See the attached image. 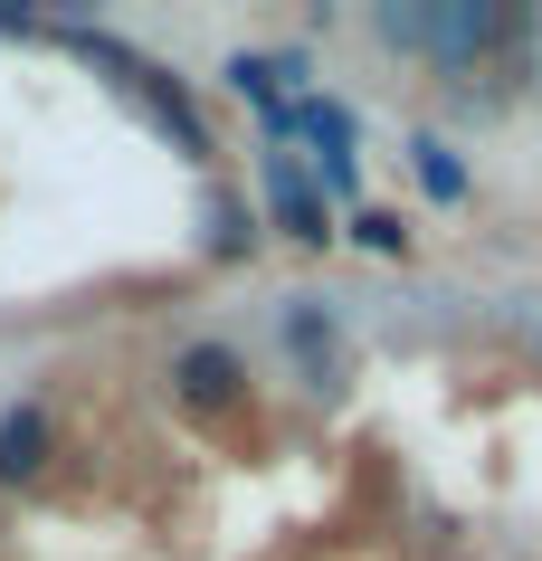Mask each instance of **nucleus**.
<instances>
[{"mask_svg":"<svg viewBox=\"0 0 542 561\" xmlns=\"http://www.w3.org/2000/svg\"><path fill=\"white\" fill-rule=\"evenodd\" d=\"M257 181H267V209H276V229L296 238V248H324V238H333L324 201H314V181L296 172V152H257Z\"/></svg>","mask_w":542,"mask_h":561,"instance_id":"obj_1","label":"nucleus"},{"mask_svg":"<svg viewBox=\"0 0 542 561\" xmlns=\"http://www.w3.org/2000/svg\"><path fill=\"white\" fill-rule=\"evenodd\" d=\"M172 390L191 400V410H229V400H247V362L229 353V343H181L172 353Z\"/></svg>","mask_w":542,"mask_h":561,"instance_id":"obj_2","label":"nucleus"},{"mask_svg":"<svg viewBox=\"0 0 542 561\" xmlns=\"http://www.w3.org/2000/svg\"><path fill=\"white\" fill-rule=\"evenodd\" d=\"M495 38H505V10H476V0H466V10H428V48L448 67H476Z\"/></svg>","mask_w":542,"mask_h":561,"instance_id":"obj_3","label":"nucleus"},{"mask_svg":"<svg viewBox=\"0 0 542 561\" xmlns=\"http://www.w3.org/2000/svg\"><path fill=\"white\" fill-rule=\"evenodd\" d=\"M134 87H143V95H152V115H162V134H172V144H181V152H191V162H210V124L191 115V95H181V87H172V77H152V67H134Z\"/></svg>","mask_w":542,"mask_h":561,"instance_id":"obj_4","label":"nucleus"},{"mask_svg":"<svg viewBox=\"0 0 542 561\" xmlns=\"http://www.w3.org/2000/svg\"><path fill=\"white\" fill-rule=\"evenodd\" d=\"M48 467V410H10L0 419V476H38Z\"/></svg>","mask_w":542,"mask_h":561,"instance_id":"obj_5","label":"nucleus"},{"mask_svg":"<svg viewBox=\"0 0 542 561\" xmlns=\"http://www.w3.org/2000/svg\"><path fill=\"white\" fill-rule=\"evenodd\" d=\"M410 162H419V191H428V201H466V162H457V144L419 134V144H410Z\"/></svg>","mask_w":542,"mask_h":561,"instance_id":"obj_6","label":"nucleus"},{"mask_svg":"<svg viewBox=\"0 0 542 561\" xmlns=\"http://www.w3.org/2000/svg\"><path fill=\"white\" fill-rule=\"evenodd\" d=\"M247 238H257V219H247L239 201H210V248H219V257H239Z\"/></svg>","mask_w":542,"mask_h":561,"instance_id":"obj_7","label":"nucleus"},{"mask_svg":"<svg viewBox=\"0 0 542 561\" xmlns=\"http://www.w3.org/2000/svg\"><path fill=\"white\" fill-rule=\"evenodd\" d=\"M353 238L371 248V257H400V248H410V229H400L391 209H361V219H353Z\"/></svg>","mask_w":542,"mask_h":561,"instance_id":"obj_8","label":"nucleus"},{"mask_svg":"<svg viewBox=\"0 0 542 561\" xmlns=\"http://www.w3.org/2000/svg\"><path fill=\"white\" fill-rule=\"evenodd\" d=\"M314 181H324V191H333V201H353V152H314ZM324 191H314V201H324Z\"/></svg>","mask_w":542,"mask_h":561,"instance_id":"obj_9","label":"nucleus"},{"mask_svg":"<svg viewBox=\"0 0 542 561\" xmlns=\"http://www.w3.org/2000/svg\"><path fill=\"white\" fill-rule=\"evenodd\" d=\"M381 38L391 48H428V10H381Z\"/></svg>","mask_w":542,"mask_h":561,"instance_id":"obj_10","label":"nucleus"},{"mask_svg":"<svg viewBox=\"0 0 542 561\" xmlns=\"http://www.w3.org/2000/svg\"><path fill=\"white\" fill-rule=\"evenodd\" d=\"M286 333H296V353H324V343H333V314H314V305H296V314H286Z\"/></svg>","mask_w":542,"mask_h":561,"instance_id":"obj_11","label":"nucleus"}]
</instances>
